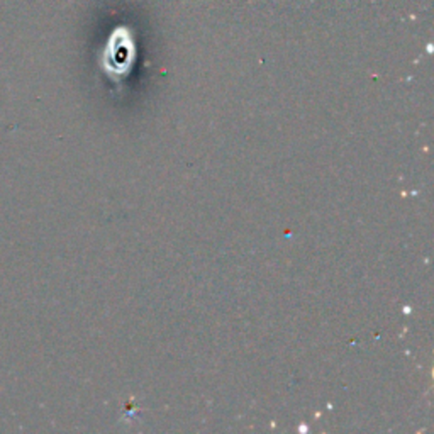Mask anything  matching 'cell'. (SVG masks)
I'll use <instances>...</instances> for the list:
<instances>
[{"label":"cell","mask_w":434,"mask_h":434,"mask_svg":"<svg viewBox=\"0 0 434 434\" xmlns=\"http://www.w3.org/2000/svg\"><path fill=\"white\" fill-rule=\"evenodd\" d=\"M112 45H114V43H112ZM115 48H117V53H115L114 49L108 48L111 49V58L107 56V70L112 71V73H115V71H119V73H121L122 70H128V67L131 65L133 46L131 45L129 46H115Z\"/></svg>","instance_id":"cell-1"}]
</instances>
